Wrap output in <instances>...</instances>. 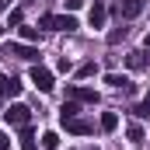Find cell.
<instances>
[{"mask_svg":"<svg viewBox=\"0 0 150 150\" xmlns=\"http://www.w3.org/2000/svg\"><path fill=\"white\" fill-rule=\"evenodd\" d=\"M42 147H45V150H56V147H59V136H56V133H45V136H42Z\"/></svg>","mask_w":150,"mask_h":150,"instance_id":"cell-17","label":"cell"},{"mask_svg":"<svg viewBox=\"0 0 150 150\" xmlns=\"http://www.w3.org/2000/svg\"><path fill=\"white\" fill-rule=\"evenodd\" d=\"M105 18H108L105 0H94V4H91V11H87V25H91V28H105Z\"/></svg>","mask_w":150,"mask_h":150,"instance_id":"cell-5","label":"cell"},{"mask_svg":"<svg viewBox=\"0 0 150 150\" xmlns=\"http://www.w3.org/2000/svg\"><path fill=\"white\" fill-rule=\"evenodd\" d=\"M28 77H32V84H35L42 94L56 87V84H52V70H45V67H32V74H28Z\"/></svg>","mask_w":150,"mask_h":150,"instance_id":"cell-3","label":"cell"},{"mask_svg":"<svg viewBox=\"0 0 150 150\" xmlns=\"http://www.w3.org/2000/svg\"><path fill=\"white\" fill-rule=\"evenodd\" d=\"M147 49H150V32H147Z\"/></svg>","mask_w":150,"mask_h":150,"instance_id":"cell-23","label":"cell"},{"mask_svg":"<svg viewBox=\"0 0 150 150\" xmlns=\"http://www.w3.org/2000/svg\"><path fill=\"white\" fill-rule=\"evenodd\" d=\"M7 7H11V0H0V14H4V11H7Z\"/></svg>","mask_w":150,"mask_h":150,"instance_id":"cell-22","label":"cell"},{"mask_svg":"<svg viewBox=\"0 0 150 150\" xmlns=\"http://www.w3.org/2000/svg\"><path fill=\"white\" fill-rule=\"evenodd\" d=\"M126 136H129V143H143V129H140V126H129Z\"/></svg>","mask_w":150,"mask_h":150,"instance_id":"cell-16","label":"cell"},{"mask_svg":"<svg viewBox=\"0 0 150 150\" xmlns=\"http://www.w3.org/2000/svg\"><path fill=\"white\" fill-rule=\"evenodd\" d=\"M101 129H105V133L119 129V115H115V112H101Z\"/></svg>","mask_w":150,"mask_h":150,"instance_id":"cell-12","label":"cell"},{"mask_svg":"<svg viewBox=\"0 0 150 150\" xmlns=\"http://www.w3.org/2000/svg\"><path fill=\"white\" fill-rule=\"evenodd\" d=\"M77 101H63V108H59V122H67V119H77Z\"/></svg>","mask_w":150,"mask_h":150,"instance_id":"cell-13","label":"cell"},{"mask_svg":"<svg viewBox=\"0 0 150 150\" xmlns=\"http://www.w3.org/2000/svg\"><path fill=\"white\" fill-rule=\"evenodd\" d=\"M7 147H11V140H7V133L0 129V150H7Z\"/></svg>","mask_w":150,"mask_h":150,"instance_id":"cell-21","label":"cell"},{"mask_svg":"<svg viewBox=\"0 0 150 150\" xmlns=\"http://www.w3.org/2000/svg\"><path fill=\"white\" fill-rule=\"evenodd\" d=\"M38 25H42V28H52V32H74L77 28V21L70 14H45Z\"/></svg>","mask_w":150,"mask_h":150,"instance_id":"cell-1","label":"cell"},{"mask_svg":"<svg viewBox=\"0 0 150 150\" xmlns=\"http://www.w3.org/2000/svg\"><path fill=\"white\" fill-rule=\"evenodd\" d=\"M21 150H35V133H32L28 126L21 129Z\"/></svg>","mask_w":150,"mask_h":150,"instance_id":"cell-14","label":"cell"},{"mask_svg":"<svg viewBox=\"0 0 150 150\" xmlns=\"http://www.w3.org/2000/svg\"><path fill=\"white\" fill-rule=\"evenodd\" d=\"M133 115H136V119H147V115H150V91H147V98L133 108Z\"/></svg>","mask_w":150,"mask_h":150,"instance_id":"cell-15","label":"cell"},{"mask_svg":"<svg viewBox=\"0 0 150 150\" xmlns=\"http://www.w3.org/2000/svg\"><path fill=\"white\" fill-rule=\"evenodd\" d=\"M105 84H108L112 91H122V94H129V91H133L129 77H122V74H108V77H105Z\"/></svg>","mask_w":150,"mask_h":150,"instance_id":"cell-8","label":"cell"},{"mask_svg":"<svg viewBox=\"0 0 150 150\" xmlns=\"http://www.w3.org/2000/svg\"><path fill=\"white\" fill-rule=\"evenodd\" d=\"M77 77H94V63H84V67L77 70Z\"/></svg>","mask_w":150,"mask_h":150,"instance_id":"cell-18","label":"cell"},{"mask_svg":"<svg viewBox=\"0 0 150 150\" xmlns=\"http://www.w3.org/2000/svg\"><path fill=\"white\" fill-rule=\"evenodd\" d=\"M0 35H4V25H0Z\"/></svg>","mask_w":150,"mask_h":150,"instance_id":"cell-24","label":"cell"},{"mask_svg":"<svg viewBox=\"0 0 150 150\" xmlns=\"http://www.w3.org/2000/svg\"><path fill=\"white\" fill-rule=\"evenodd\" d=\"M63 126H67L70 133H77V136H84V133H94V126H91L87 119H67Z\"/></svg>","mask_w":150,"mask_h":150,"instance_id":"cell-10","label":"cell"},{"mask_svg":"<svg viewBox=\"0 0 150 150\" xmlns=\"http://www.w3.org/2000/svg\"><path fill=\"white\" fill-rule=\"evenodd\" d=\"M119 14H122L126 21H133V18H140V14H143V0H126V4L119 7Z\"/></svg>","mask_w":150,"mask_h":150,"instance_id":"cell-9","label":"cell"},{"mask_svg":"<svg viewBox=\"0 0 150 150\" xmlns=\"http://www.w3.org/2000/svg\"><path fill=\"white\" fill-rule=\"evenodd\" d=\"M126 67H129V70H143V67H147V52H143V49H133V52L126 56Z\"/></svg>","mask_w":150,"mask_h":150,"instance_id":"cell-11","label":"cell"},{"mask_svg":"<svg viewBox=\"0 0 150 150\" xmlns=\"http://www.w3.org/2000/svg\"><path fill=\"white\" fill-rule=\"evenodd\" d=\"M21 35L28 38V42H35V38H38V28H21Z\"/></svg>","mask_w":150,"mask_h":150,"instance_id":"cell-19","label":"cell"},{"mask_svg":"<svg viewBox=\"0 0 150 150\" xmlns=\"http://www.w3.org/2000/svg\"><path fill=\"white\" fill-rule=\"evenodd\" d=\"M67 98H70V101H77V105H98V94H94L91 87H80V84L67 87Z\"/></svg>","mask_w":150,"mask_h":150,"instance_id":"cell-2","label":"cell"},{"mask_svg":"<svg viewBox=\"0 0 150 150\" xmlns=\"http://www.w3.org/2000/svg\"><path fill=\"white\" fill-rule=\"evenodd\" d=\"M4 52H7V56H18V59H35V56H38V49H32V45H18V42H11Z\"/></svg>","mask_w":150,"mask_h":150,"instance_id":"cell-6","label":"cell"},{"mask_svg":"<svg viewBox=\"0 0 150 150\" xmlns=\"http://www.w3.org/2000/svg\"><path fill=\"white\" fill-rule=\"evenodd\" d=\"M63 4H67L70 11H80V7H84V0H63Z\"/></svg>","mask_w":150,"mask_h":150,"instance_id":"cell-20","label":"cell"},{"mask_svg":"<svg viewBox=\"0 0 150 150\" xmlns=\"http://www.w3.org/2000/svg\"><path fill=\"white\" fill-rule=\"evenodd\" d=\"M7 94H11V98H18V94H21V84H18L14 77L0 74V98H7Z\"/></svg>","mask_w":150,"mask_h":150,"instance_id":"cell-7","label":"cell"},{"mask_svg":"<svg viewBox=\"0 0 150 150\" xmlns=\"http://www.w3.org/2000/svg\"><path fill=\"white\" fill-rule=\"evenodd\" d=\"M4 119H7L11 126H28V122H32V108H25V105H11V108L4 112Z\"/></svg>","mask_w":150,"mask_h":150,"instance_id":"cell-4","label":"cell"}]
</instances>
